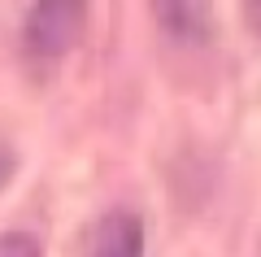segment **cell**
Returning a JSON list of instances; mask_svg holds the SVG:
<instances>
[{
  "mask_svg": "<svg viewBox=\"0 0 261 257\" xmlns=\"http://www.w3.org/2000/svg\"><path fill=\"white\" fill-rule=\"evenodd\" d=\"M87 9L83 5H65V0H48V5H31L27 22H22V53L35 65H57L83 35Z\"/></svg>",
  "mask_w": 261,
  "mask_h": 257,
  "instance_id": "1",
  "label": "cell"
},
{
  "mask_svg": "<svg viewBox=\"0 0 261 257\" xmlns=\"http://www.w3.org/2000/svg\"><path fill=\"white\" fill-rule=\"evenodd\" d=\"M83 257H144V222L130 209H109L87 231Z\"/></svg>",
  "mask_w": 261,
  "mask_h": 257,
  "instance_id": "2",
  "label": "cell"
},
{
  "mask_svg": "<svg viewBox=\"0 0 261 257\" xmlns=\"http://www.w3.org/2000/svg\"><path fill=\"white\" fill-rule=\"evenodd\" d=\"M0 257H39V240L31 231H0Z\"/></svg>",
  "mask_w": 261,
  "mask_h": 257,
  "instance_id": "3",
  "label": "cell"
},
{
  "mask_svg": "<svg viewBox=\"0 0 261 257\" xmlns=\"http://www.w3.org/2000/svg\"><path fill=\"white\" fill-rule=\"evenodd\" d=\"M9 175H13V153H9L5 144H0V188L9 183Z\"/></svg>",
  "mask_w": 261,
  "mask_h": 257,
  "instance_id": "4",
  "label": "cell"
},
{
  "mask_svg": "<svg viewBox=\"0 0 261 257\" xmlns=\"http://www.w3.org/2000/svg\"><path fill=\"white\" fill-rule=\"evenodd\" d=\"M244 13H248V22H252V27H257V35H261V5H248V9H244Z\"/></svg>",
  "mask_w": 261,
  "mask_h": 257,
  "instance_id": "5",
  "label": "cell"
}]
</instances>
